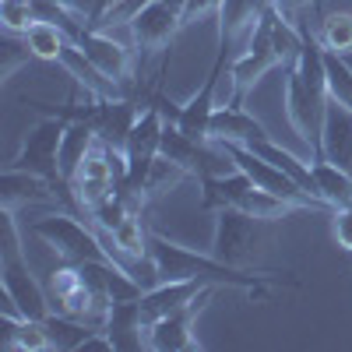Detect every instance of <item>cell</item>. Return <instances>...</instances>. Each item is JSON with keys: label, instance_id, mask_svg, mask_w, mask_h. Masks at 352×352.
<instances>
[{"label": "cell", "instance_id": "cell-12", "mask_svg": "<svg viewBox=\"0 0 352 352\" xmlns=\"http://www.w3.org/2000/svg\"><path fill=\"white\" fill-rule=\"evenodd\" d=\"M56 184H50L46 176L28 173V169H14L8 166L0 176V208L18 212L21 204H56Z\"/></svg>", "mask_w": 352, "mask_h": 352}, {"label": "cell", "instance_id": "cell-26", "mask_svg": "<svg viewBox=\"0 0 352 352\" xmlns=\"http://www.w3.org/2000/svg\"><path fill=\"white\" fill-rule=\"evenodd\" d=\"M338 56H342V60H345V64L352 67V50H349V53H338Z\"/></svg>", "mask_w": 352, "mask_h": 352}, {"label": "cell", "instance_id": "cell-3", "mask_svg": "<svg viewBox=\"0 0 352 352\" xmlns=\"http://www.w3.org/2000/svg\"><path fill=\"white\" fill-rule=\"evenodd\" d=\"M0 300H4V317L46 320L53 314L50 289L39 285V278L28 272L25 254H18V250L0 254Z\"/></svg>", "mask_w": 352, "mask_h": 352}, {"label": "cell", "instance_id": "cell-9", "mask_svg": "<svg viewBox=\"0 0 352 352\" xmlns=\"http://www.w3.org/2000/svg\"><path fill=\"white\" fill-rule=\"evenodd\" d=\"M78 50L120 88H127V81L134 78V46L131 43H120L109 32H99V28H85L78 39Z\"/></svg>", "mask_w": 352, "mask_h": 352}, {"label": "cell", "instance_id": "cell-8", "mask_svg": "<svg viewBox=\"0 0 352 352\" xmlns=\"http://www.w3.org/2000/svg\"><path fill=\"white\" fill-rule=\"evenodd\" d=\"M222 285H201V292L180 310L166 314L162 320H155V324L144 331V349H155V352H184V349H197V314L208 307V300L215 296Z\"/></svg>", "mask_w": 352, "mask_h": 352}, {"label": "cell", "instance_id": "cell-14", "mask_svg": "<svg viewBox=\"0 0 352 352\" xmlns=\"http://www.w3.org/2000/svg\"><path fill=\"white\" fill-rule=\"evenodd\" d=\"M257 138H272L268 124L243 106H219L212 113V131L208 141H232V144H250Z\"/></svg>", "mask_w": 352, "mask_h": 352}, {"label": "cell", "instance_id": "cell-13", "mask_svg": "<svg viewBox=\"0 0 352 352\" xmlns=\"http://www.w3.org/2000/svg\"><path fill=\"white\" fill-rule=\"evenodd\" d=\"M201 285H208V282H194V278H176V282H159L155 289H148V292H141V300H138V310H141V320H144V331H148L155 320H162L166 314H173V310H180V307H187L197 292H201ZM215 285V282H212Z\"/></svg>", "mask_w": 352, "mask_h": 352}, {"label": "cell", "instance_id": "cell-23", "mask_svg": "<svg viewBox=\"0 0 352 352\" xmlns=\"http://www.w3.org/2000/svg\"><path fill=\"white\" fill-rule=\"evenodd\" d=\"M331 232H335V240H338L342 250H352V204L331 212Z\"/></svg>", "mask_w": 352, "mask_h": 352}, {"label": "cell", "instance_id": "cell-7", "mask_svg": "<svg viewBox=\"0 0 352 352\" xmlns=\"http://www.w3.org/2000/svg\"><path fill=\"white\" fill-rule=\"evenodd\" d=\"M261 243V219L240 208H219L215 232H212V254L232 268H247Z\"/></svg>", "mask_w": 352, "mask_h": 352}, {"label": "cell", "instance_id": "cell-22", "mask_svg": "<svg viewBox=\"0 0 352 352\" xmlns=\"http://www.w3.org/2000/svg\"><path fill=\"white\" fill-rule=\"evenodd\" d=\"M32 21H36L32 0H0V25H4V32L25 36Z\"/></svg>", "mask_w": 352, "mask_h": 352}, {"label": "cell", "instance_id": "cell-17", "mask_svg": "<svg viewBox=\"0 0 352 352\" xmlns=\"http://www.w3.org/2000/svg\"><path fill=\"white\" fill-rule=\"evenodd\" d=\"M96 141H99V131L88 120H67V131H64V141H60V173H64L67 184L78 173V166L85 162V155L96 148Z\"/></svg>", "mask_w": 352, "mask_h": 352}, {"label": "cell", "instance_id": "cell-16", "mask_svg": "<svg viewBox=\"0 0 352 352\" xmlns=\"http://www.w3.org/2000/svg\"><path fill=\"white\" fill-rule=\"evenodd\" d=\"M314 180H317V190H320V201L328 204V208H345V204H352V173L328 162V159H314Z\"/></svg>", "mask_w": 352, "mask_h": 352}, {"label": "cell", "instance_id": "cell-1", "mask_svg": "<svg viewBox=\"0 0 352 352\" xmlns=\"http://www.w3.org/2000/svg\"><path fill=\"white\" fill-rule=\"evenodd\" d=\"M148 254L155 261V268L162 275V282H176V278H194V282H215V285H229V289H243L247 296L264 300L268 289L264 285H278V282H292L296 278H285L278 272H247V268H232V264L219 261L215 254H194L187 247H176L169 243L159 232H148Z\"/></svg>", "mask_w": 352, "mask_h": 352}, {"label": "cell", "instance_id": "cell-20", "mask_svg": "<svg viewBox=\"0 0 352 352\" xmlns=\"http://www.w3.org/2000/svg\"><path fill=\"white\" fill-rule=\"evenodd\" d=\"M317 39L331 53H349L352 50V11H328L320 14Z\"/></svg>", "mask_w": 352, "mask_h": 352}, {"label": "cell", "instance_id": "cell-4", "mask_svg": "<svg viewBox=\"0 0 352 352\" xmlns=\"http://www.w3.org/2000/svg\"><path fill=\"white\" fill-rule=\"evenodd\" d=\"M32 232L46 247H53L64 261H71V264H81V261H113L109 250L99 240L96 226L92 222H81L78 215L53 212L46 219H36L32 222Z\"/></svg>", "mask_w": 352, "mask_h": 352}, {"label": "cell", "instance_id": "cell-5", "mask_svg": "<svg viewBox=\"0 0 352 352\" xmlns=\"http://www.w3.org/2000/svg\"><path fill=\"white\" fill-rule=\"evenodd\" d=\"M64 131H67V120H64V116L43 113V120L25 131L21 148H18V155H14L8 166L28 169V173H39V176H46L50 184L67 187L64 173H60V141H64Z\"/></svg>", "mask_w": 352, "mask_h": 352}, {"label": "cell", "instance_id": "cell-19", "mask_svg": "<svg viewBox=\"0 0 352 352\" xmlns=\"http://www.w3.org/2000/svg\"><path fill=\"white\" fill-rule=\"evenodd\" d=\"M187 169L180 166V162H173V159H166V155H159L155 162H152V169H148V176H144V187H141V201L148 204V201H155V197H162V194H169L173 187H180L184 180H187Z\"/></svg>", "mask_w": 352, "mask_h": 352}, {"label": "cell", "instance_id": "cell-18", "mask_svg": "<svg viewBox=\"0 0 352 352\" xmlns=\"http://www.w3.org/2000/svg\"><path fill=\"white\" fill-rule=\"evenodd\" d=\"M25 43H28V50H32L36 60L60 64L64 50L71 46V36L64 32L60 25H53V21H32V25H28V32H25Z\"/></svg>", "mask_w": 352, "mask_h": 352}, {"label": "cell", "instance_id": "cell-25", "mask_svg": "<svg viewBox=\"0 0 352 352\" xmlns=\"http://www.w3.org/2000/svg\"><path fill=\"white\" fill-rule=\"evenodd\" d=\"M53 4H60L64 11H71L78 21H85L88 28H92V21H96V0H53Z\"/></svg>", "mask_w": 352, "mask_h": 352}, {"label": "cell", "instance_id": "cell-15", "mask_svg": "<svg viewBox=\"0 0 352 352\" xmlns=\"http://www.w3.org/2000/svg\"><path fill=\"white\" fill-rule=\"evenodd\" d=\"M116 349H144V320L138 310V300H124V303H113L109 320L102 328Z\"/></svg>", "mask_w": 352, "mask_h": 352}, {"label": "cell", "instance_id": "cell-21", "mask_svg": "<svg viewBox=\"0 0 352 352\" xmlns=\"http://www.w3.org/2000/svg\"><path fill=\"white\" fill-rule=\"evenodd\" d=\"M324 71H328V99L352 109V67L342 60L338 53L324 50Z\"/></svg>", "mask_w": 352, "mask_h": 352}, {"label": "cell", "instance_id": "cell-10", "mask_svg": "<svg viewBox=\"0 0 352 352\" xmlns=\"http://www.w3.org/2000/svg\"><path fill=\"white\" fill-rule=\"evenodd\" d=\"M184 28V14L169 8L166 0H148L131 21V39H134V50L141 53H155V50H166Z\"/></svg>", "mask_w": 352, "mask_h": 352}, {"label": "cell", "instance_id": "cell-6", "mask_svg": "<svg viewBox=\"0 0 352 352\" xmlns=\"http://www.w3.org/2000/svg\"><path fill=\"white\" fill-rule=\"evenodd\" d=\"M219 144L229 152V159L236 162V169H240V173H247L261 190H268V194H275V197H282V201H292L296 208L331 212V208H324L320 201H314V197L296 184V180H292L289 173H282V169H278L275 162H268V159H261L254 148H247V144H232V141H219Z\"/></svg>", "mask_w": 352, "mask_h": 352}, {"label": "cell", "instance_id": "cell-2", "mask_svg": "<svg viewBox=\"0 0 352 352\" xmlns=\"http://www.w3.org/2000/svg\"><path fill=\"white\" fill-rule=\"evenodd\" d=\"M201 204L204 208H240L261 222H278L285 219L289 212H296L292 201H282L268 190H261L247 173L232 169V173H222V176H204L201 180Z\"/></svg>", "mask_w": 352, "mask_h": 352}, {"label": "cell", "instance_id": "cell-24", "mask_svg": "<svg viewBox=\"0 0 352 352\" xmlns=\"http://www.w3.org/2000/svg\"><path fill=\"white\" fill-rule=\"evenodd\" d=\"M219 8H222V0H187V8H184V28L204 21V18H208L212 11H219Z\"/></svg>", "mask_w": 352, "mask_h": 352}, {"label": "cell", "instance_id": "cell-11", "mask_svg": "<svg viewBox=\"0 0 352 352\" xmlns=\"http://www.w3.org/2000/svg\"><path fill=\"white\" fill-rule=\"evenodd\" d=\"M317 155L352 173V109H345L331 99L324 109V124H320Z\"/></svg>", "mask_w": 352, "mask_h": 352}]
</instances>
